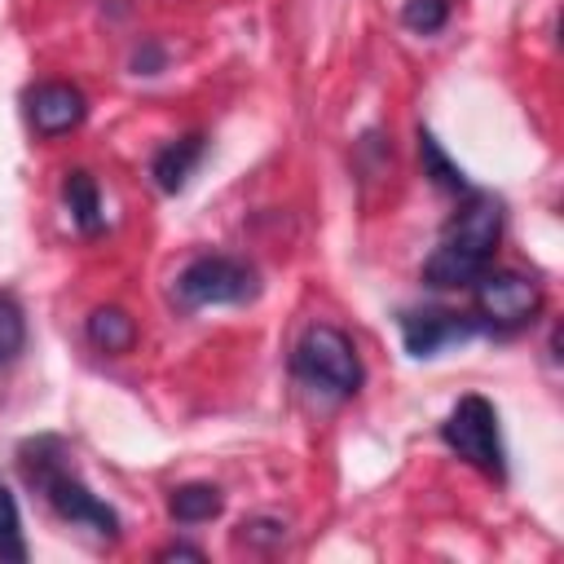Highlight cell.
Here are the masks:
<instances>
[{"label":"cell","mask_w":564,"mask_h":564,"mask_svg":"<svg viewBox=\"0 0 564 564\" xmlns=\"http://www.w3.org/2000/svg\"><path fill=\"white\" fill-rule=\"evenodd\" d=\"M22 344H26V317L9 295H0V361H13Z\"/></svg>","instance_id":"cell-16"},{"label":"cell","mask_w":564,"mask_h":564,"mask_svg":"<svg viewBox=\"0 0 564 564\" xmlns=\"http://www.w3.org/2000/svg\"><path fill=\"white\" fill-rule=\"evenodd\" d=\"M220 507H225V494H220L216 485H203V480H194V485H176L172 498H167V511H172L176 524H203V520H216Z\"/></svg>","instance_id":"cell-12"},{"label":"cell","mask_w":564,"mask_h":564,"mask_svg":"<svg viewBox=\"0 0 564 564\" xmlns=\"http://www.w3.org/2000/svg\"><path fill=\"white\" fill-rule=\"evenodd\" d=\"M419 163H423V176H432V185H441V189H449V194H467L463 167L441 150V141H436L427 128H419Z\"/></svg>","instance_id":"cell-13"},{"label":"cell","mask_w":564,"mask_h":564,"mask_svg":"<svg viewBox=\"0 0 564 564\" xmlns=\"http://www.w3.org/2000/svg\"><path fill=\"white\" fill-rule=\"evenodd\" d=\"M471 291H476V317L485 322V330H516L533 322L542 308V286L516 269H485L471 282Z\"/></svg>","instance_id":"cell-6"},{"label":"cell","mask_w":564,"mask_h":564,"mask_svg":"<svg viewBox=\"0 0 564 564\" xmlns=\"http://www.w3.org/2000/svg\"><path fill=\"white\" fill-rule=\"evenodd\" d=\"M441 441L467 458L476 471L502 480L507 476V454H502V436H498V410L485 397H463L445 423H441Z\"/></svg>","instance_id":"cell-4"},{"label":"cell","mask_w":564,"mask_h":564,"mask_svg":"<svg viewBox=\"0 0 564 564\" xmlns=\"http://www.w3.org/2000/svg\"><path fill=\"white\" fill-rule=\"evenodd\" d=\"M203 150H207V137H203V132H189V137L167 141V145L154 154V163H150L154 185H159L163 194H181V189H185V181L194 176V167H198Z\"/></svg>","instance_id":"cell-9"},{"label":"cell","mask_w":564,"mask_h":564,"mask_svg":"<svg viewBox=\"0 0 564 564\" xmlns=\"http://www.w3.org/2000/svg\"><path fill=\"white\" fill-rule=\"evenodd\" d=\"M0 560H9V564H22L26 560L22 516H18V502H13L9 485H0Z\"/></svg>","instance_id":"cell-14"},{"label":"cell","mask_w":564,"mask_h":564,"mask_svg":"<svg viewBox=\"0 0 564 564\" xmlns=\"http://www.w3.org/2000/svg\"><path fill=\"white\" fill-rule=\"evenodd\" d=\"M291 370L295 379L308 388V392H322L330 401H344V397H357L361 392V357L352 348V339L339 330V326H308L291 352Z\"/></svg>","instance_id":"cell-3"},{"label":"cell","mask_w":564,"mask_h":564,"mask_svg":"<svg viewBox=\"0 0 564 564\" xmlns=\"http://www.w3.org/2000/svg\"><path fill=\"white\" fill-rule=\"evenodd\" d=\"M476 330H485L480 317L471 313H449V308H410L401 313V339L410 357H436L449 344L471 339Z\"/></svg>","instance_id":"cell-7"},{"label":"cell","mask_w":564,"mask_h":564,"mask_svg":"<svg viewBox=\"0 0 564 564\" xmlns=\"http://www.w3.org/2000/svg\"><path fill=\"white\" fill-rule=\"evenodd\" d=\"M401 22L410 31H419V35H436L449 22V0H405Z\"/></svg>","instance_id":"cell-15"},{"label":"cell","mask_w":564,"mask_h":564,"mask_svg":"<svg viewBox=\"0 0 564 564\" xmlns=\"http://www.w3.org/2000/svg\"><path fill=\"white\" fill-rule=\"evenodd\" d=\"M88 115V101L75 84H62V79H48V84H35L26 93V119L40 137H62L70 128H79Z\"/></svg>","instance_id":"cell-8"},{"label":"cell","mask_w":564,"mask_h":564,"mask_svg":"<svg viewBox=\"0 0 564 564\" xmlns=\"http://www.w3.org/2000/svg\"><path fill=\"white\" fill-rule=\"evenodd\" d=\"M498 238H502V203L494 194H467V203L449 216L441 247L423 260V282L441 291L471 286L489 269Z\"/></svg>","instance_id":"cell-1"},{"label":"cell","mask_w":564,"mask_h":564,"mask_svg":"<svg viewBox=\"0 0 564 564\" xmlns=\"http://www.w3.org/2000/svg\"><path fill=\"white\" fill-rule=\"evenodd\" d=\"M256 291H260L256 269L234 256H198L176 273V295L185 308L247 304V300H256Z\"/></svg>","instance_id":"cell-5"},{"label":"cell","mask_w":564,"mask_h":564,"mask_svg":"<svg viewBox=\"0 0 564 564\" xmlns=\"http://www.w3.org/2000/svg\"><path fill=\"white\" fill-rule=\"evenodd\" d=\"M22 476L48 498V507L70 520V524H88L101 538H119V516L62 463V441L57 436H40L22 445Z\"/></svg>","instance_id":"cell-2"},{"label":"cell","mask_w":564,"mask_h":564,"mask_svg":"<svg viewBox=\"0 0 564 564\" xmlns=\"http://www.w3.org/2000/svg\"><path fill=\"white\" fill-rule=\"evenodd\" d=\"M159 560H203V551H198V546H181V542H176V546H163V551H159Z\"/></svg>","instance_id":"cell-17"},{"label":"cell","mask_w":564,"mask_h":564,"mask_svg":"<svg viewBox=\"0 0 564 564\" xmlns=\"http://www.w3.org/2000/svg\"><path fill=\"white\" fill-rule=\"evenodd\" d=\"M84 330H88V344L101 348V352H110V357H119V352H128L137 344V322L123 308H115V304L93 308V317H88Z\"/></svg>","instance_id":"cell-11"},{"label":"cell","mask_w":564,"mask_h":564,"mask_svg":"<svg viewBox=\"0 0 564 564\" xmlns=\"http://www.w3.org/2000/svg\"><path fill=\"white\" fill-rule=\"evenodd\" d=\"M62 198H66L70 220L79 225V234H101V225H106V216H101V194H97V181H93L84 167L66 172Z\"/></svg>","instance_id":"cell-10"},{"label":"cell","mask_w":564,"mask_h":564,"mask_svg":"<svg viewBox=\"0 0 564 564\" xmlns=\"http://www.w3.org/2000/svg\"><path fill=\"white\" fill-rule=\"evenodd\" d=\"M132 66H137V75H141V66H159V48H145V53H137V57H132Z\"/></svg>","instance_id":"cell-18"}]
</instances>
